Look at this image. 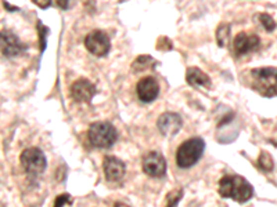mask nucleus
Returning <instances> with one entry per match:
<instances>
[{
    "instance_id": "nucleus-1",
    "label": "nucleus",
    "mask_w": 277,
    "mask_h": 207,
    "mask_svg": "<svg viewBox=\"0 0 277 207\" xmlns=\"http://www.w3.org/2000/svg\"><path fill=\"white\" fill-rule=\"evenodd\" d=\"M219 195L237 203H245L254 195V188L241 175H224L219 181Z\"/></svg>"
},
{
    "instance_id": "nucleus-2",
    "label": "nucleus",
    "mask_w": 277,
    "mask_h": 207,
    "mask_svg": "<svg viewBox=\"0 0 277 207\" xmlns=\"http://www.w3.org/2000/svg\"><path fill=\"white\" fill-rule=\"evenodd\" d=\"M251 87L264 97L277 95V68L265 67L252 69Z\"/></svg>"
},
{
    "instance_id": "nucleus-3",
    "label": "nucleus",
    "mask_w": 277,
    "mask_h": 207,
    "mask_svg": "<svg viewBox=\"0 0 277 207\" xmlns=\"http://www.w3.org/2000/svg\"><path fill=\"white\" fill-rule=\"evenodd\" d=\"M88 138L93 147L107 149L115 144L118 138V131L109 122H96L89 127Z\"/></svg>"
},
{
    "instance_id": "nucleus-4",
    "label": "nucleus",
    "mask_w": 277,
    "mask_h": 207,
    "mask_svg": "<svg viewBox=\"0 0 277 207\" xmlns=\"http://www.w3.org/2000/svg\"><path fill=\"white\" fill-rule=\"evenodd\" d=\"M205 149V142L201 138H190L184 141L176 152V163L182 168H190L201 159Z\"/></svg>"
},
{
    "instance_id": "nucleus-5",
    "label": "nucleus",
    "mask_w": 277,
    "mask_h": 207,
    "mask_svg": "<svg viewBox=\"0 0 277 207\" xmlns=\"http://www.w3.org/2000/svg\"><path fill=\"white\" fill-rule=\"evenodd\" d=\"M20 161L25 173H28L29 175H39L46 170V166H48L46 156L39 148L24 149L21 154Z\"/></svg>"
},
{
    "instance_id": "nucleus-6",
    "label": "nucleus",
    "mask_w": 277,
    "mask_h": 207,
    "mask_svg": "<svg viewBox=\"0 0 277 207\" xmlns=\"http://www.w3.org/2000/svg\"><path fill=\"white\" fill-rule=\"evenodd\" d=\"M85 47L88 48L89 53H92L96 57H104L107 55L111 47V41L106 32L103 31H92L85 38Z\"/></svg>"
},
{
    "instance_id": "nucleus-7",
    "label": "nucleus",
    "mask_w": 277,
    "mask_h": 207,
    "mask_svg": "<svg viewBox=\"0 0 277 207\" xmlns=\"http://www.w3.org/2000/svg\"><path fill=\"white\" fill-rule=\"evenodd\" d=\"M143 170L144 173L154 177V178H161L166 173V162L165 158L160 152H149L143 158Z\"/></svg>"
},
{
    "instance_id": "nucleus-8",
    "label": "nucleus",
    "mask_w": 277,
    "mask_h": 207,
    "mask_svg": "<svg viewBox=\"0 0 277 207\" xmlns=\"http://www.w3.org/2000/svg\"><path fill=\"white\" fill-rule=\"evenodd\" d=\"M136 94L139 97V100L142 102H153L158 97L160 94V84L158 82L151 78V76H146L136 84Z\"/></svg>"
},
{
    "instance_id": "nucleus-9",
    "label": "nucleus",
    "mask_w": 277,
    "mask_h": 207,
    "mask_svg": "<svg viewBox=\"0 0 277 207\" xmlns=\"http://www.w3.org/2000/svg\"><path fill=\"white\" fill-rule=\"evenodd\" d=\"M25 50V44H22L18 36L11 31H1V53L7 58L17 57Z\"/></svg>"
},
{
    "instance_id": "nucleus-10",
    "label": "nucleus",
    "mask_w": 277,
    "mask_h": 207,
    "mask_svg": "<svg viewBox=\"0 0 277 207\" xmlns=\"http://www.w3.org/2000/svg\"><path fill=\"white\" fill-rule=\"evenodd\" d=\"M157 126L164 135H175L180 131V128L183 127V119L179 114L165 112L158 118Z\"/></svg>"
},
{
    "instance_id": "nucleus-11",
    "label": "nucleus",
    "mask_w": 277,
    "mask_h": 207,
    "mask_svg": "<svg viewBox=\"0 0 277 207\" xmlns=\"http://www.w3.org/2000/svg\"><path fill=\"white\" fill-rule=\"evenodd\" d=\"M259 46H261V39L257 35L241 32L234 38V51L237 55L252 53V51L258 50Z\"/></svg>"
},
{
    "instance_id": "nucleus-12",
    "label": "nucleus",
    "mask_w": 277,
    "mask_h": 207,
    "mask_svg": "<svg viewBox=\"0 0 277 207\" xmlns=\"http://www.w3.org/2000/svg\"><path fill=\"white\" fill-rule=\"evenodd\" d=\"M95 94V84L88 79H78L71 86V97L76 102H90Z\"/></svg>"
},
{
    "instance_id": "nucleus-13",
    "label": "nucleus",
    "mask_w": 277,
    "mask_h": 207,
    "mask_svg": "<svg viewBox=\"0 0 277 207\" xmlns=\"http://www.w3.org/2000/svg\"><path fill=\"white\" fill-rule=\"evenodd\" d=\"M103 168L109 181H119L125 174V163L115 156H106L103 161Z\"/></svg>"
},
{
    "instance_id": "nucleus-14",
    "label": "nucleus",
    "mask_w": 277,
    "mask_h": 207,
    "mask_svg": "<svg viewBox=\"0 0 277 207\" xmlns=\"http://www.w3.org/2000/svg\"><path fill=\"white\" fill-rule=\"evenodd\" d=\"M186 81L190 86L197 87H211V78L208 75L203 72L200 68L197 67H190L186 72Z\"/></svg>"
},
{
    "instance_id": "nucleus-15",
    "label": "nucleus",
    "mask_w": 277,
    "mask_h": 207,
    "mask_svg": "<svg viewBox=\"0 0 277 207\" xmlns=\"http://www.w3.org/2000/svg\"><path fill=\"white\" fill-rule=\"evenodd\" d=\"M229 35H230V25L223 22L217 29V41L221 47H226L229 43Z\"/></svg>"
},
{
    "instance_id": "nucleus-16",
    "label": "nucleus",
    "mask_w": 277,
    "mask_h": 207,
    "mask_svg": "<svg viewBox=\"0 0 277 207\" xmlns=\"http://www.w3.org/2000/svg\"><path fill=\"white\" fill-rule=\"evenodd\" d=\"M151 64H156V61L153 60L151 55H140L133 61L132 68H133V72H142L144 69H147Z\"/></svg>"
},
{
    "instance_id": "nucleus-17",
    "label": "nucleus",
    "mask_w": 277,
    "mask_h": 207,
    "mask_svg": "<svg viewBox=\"0 0 277 207\" xmlns=\"http://www.w3.org/2000/svg\"><path fill=\"white\" fill-rule=\"evenodd\" d=\"M183 189L182 188H176L172 192H169L166 196V206L165 207H177L179 202L183 198Z\"/></svg>"
},
{
    "instance_id": "nucleus-18",
    "label": "nucleus",
    "mask_w": 277,
    "mask_h": 207,
    "mask_svg": "<svg viewBox=\"0 0 277 207\" xmlns=\"http://www.w3.org/2000/svg\"><path fill=\"white\" fill-rule=\"evenodd\" d=\"M258 166L264 171H272L273 170V159L268 152H261L259 159H258Z\"/></svg>"
},
{
    "instance_id": "nucleus-19",
    "label": "nucleus",
    "mask_w": 277,
    "mask_h": 207,
    "mask_svg": "<svg viewBox=\"0 0 277 207\" xmlns=\"http://www.w3.org/2000/svg\"><path fill=\"white\" fill-rule=\"evenodd\" d=\"M259 21H261L262 27H264L268 32L275 31V28H276V22H275V20L272 18V15H269V14L266 13L259 14Z\"/></svg>"
},
{
    "instance_id": "nucleus-20",
    "label": "nucleus",
    "mask_w": 277,
    "mask_h": 207,
    "mask_svg": "<svg viewBox=\"0 0 277 207\" xmlns=\"http://www.w3.org/2000/svg\"><path fill=\"white\" fill-rule=\"evenodd\" d=\"M38 31H39V36H41V46H42V51L45 50L46 47V34H49V28H46L41 21L38 22Z\"/></svg>"
},
{
    "instance_id": "nucleus-21",
    "label": "nucleus",
    "mask_w": 277,
    "mask_h": 207,
    "mask_svg": "<svg viewBox=\"0 0 277 207\" xmlns=\"http://www.w3.org/2000/svg\"><path fill=\"white\" fill-rule=\"evenodd\" d=\"M67 203H71V196L68 194L60 195L55 198V207H64V205H67Z\"/></svg>"
},
{
    "instance_id": "nucleus-22",
    "label": "nucleus",
    "mask_w": 277,
    "mask_h": 207,
    "mask_svg": "<svg viewBox=\"0 0 277 207\" xmlns=\"http://www.w3.org/2000/svg\"><path fill=\"white\" fill-rule=\"evenodd\" d=\"M172 47H173V44H172V41H169L168 38H161V39L158 41L157 48H158V50H170Z\"/></svg>"
},
{
    "instance_id": "nucleus-23",
    "label": "nucleus",
    "mask_w": 277,
    "mask_h": 207,
    "mask_svg": "<svg viewBox=\"0 0 277 207\" xmlns=\"http://www.w3.org/2000/svg\"><path fill=\"white\" fill-rule=\"evenodd\" d=\"M57 4L60 7H62V8H67L68 6H69V3L68 1H57Z\"/></svg>"
},
{
    "instance_id": "nucleus-24",
    "label": "nucleus",
    "mask_w": 277,
    "mask_h": 207,
    "mask_svg": "<svg viewBox=\"0 0 277 207\" xmlns=\"http://www.w3.org/2000/svg\"><path fill=\"white\" fill-rule=\"evenodd\" d=\"M4 7H6V8H8V10H11V11H17V10H18V7L10 6L8 3H4Z\"/></svg>"
},
{
    "instance_id": "nucleus-25",
    "label": "nucleus",
    "mask_w": 277,
    "mask_h": 207,
    "mask_svg": "<svg viewBox=\"0 0 277 207\" xmlns=\"http://www.w3.org/2000/svg\"><path fill=\"white\" fill-rule=\"evenodd\" d=\"M114 207H129L128 205H125V203H122V202H118V203H115Z\"/></svg>"
}]
</instances>
